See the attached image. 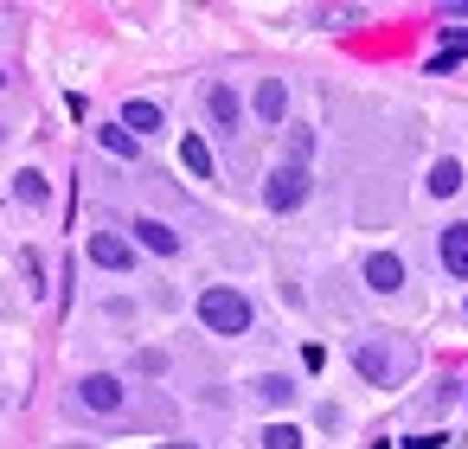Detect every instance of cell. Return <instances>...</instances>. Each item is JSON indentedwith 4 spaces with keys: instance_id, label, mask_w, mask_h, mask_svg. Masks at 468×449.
<instances>
[{
    "instance_id": "cell-17",
    "label": "cell",
    "mask_w": 468,
    "mask_h": 449,
    "mask_svg": "<svg viewBox=\"0 0 468 449\" xmlns=\"http://www.w3.org/2000/svg\"><path fill=\"white\" fill-rule=\"evenodd\" d=\"M263 449H302V430L295 423H270L263 430Z\"/></svg>"
},
{
    "instance_id": "cell-21",
    "label": "cell",
    "mask_w": 468,
    "mask_h": 449,
    "mask_svg": "<svg viewBox=\"0 0 468 449\" xmlns=\"http://www.w3.org/2000/svg\"><path fill=\"white\" fill-rule=\"evenodd\" d=\"M0 84H7V71H0Z\"/></svg>"
},
{
    "instance_id": "cell-1",
    "label": "cell",
    "mask_w": 468,
    "mask_h": 449,
    "mask_svg": "<svg viewBox=\"0 0 468 449\" xmlns=\"http://www.w3.org/2000/svg\"><path fill=\"white\" fill-rule=\"evenodd\" d=\"M199 321H206L212 334H244V327H250V302H244L238 289L212 283V289L199 295Z\"/></svg>"
},
{
    "instance_id": "cell-7",
    "label": "cell",
    "mask_w": 468,
    "mask_h": 449,
    "mask_svg": "<svg viewBox=\"0 0 468 449\" xmlns=\"http://www.w3.org/2000/svg\"><path fill=\"white\" fill-rule=\"evenodd\" d=\"M353 366H359L372 385H391V347H385V340H366V347L353 353Z\"/></svg>"
},
{
    "instance_id": "cell-4",
    "label": "cell",
    "mask_w": 468,
    "mask_h": 449,
    "mask_svg": "<svg viewBox=\"0 0 468 449\" xmlns=\"http://www.w3.org/2000/svg\"><path fill=\"white\" fill-rule=\"evenodd\" d=\"M90 263H97V270H129V263H135V244L116 238V231H97V238H90Z\"/></svg>"
},
{
    "instance_id": "cell-19",
    "label": "cell",
    "mask_w": 468,
    "mask_h": 449,
    "mask_svg": "<svg viewBox=\"0 0 468 449\" xmlns=\"http://www.w3.org/2000/svg\"><path fill=\"white\" fill-rule=\"evenodd\" d=\"M449 14H455V20H468V0H455V7H449Z\"/></svg>"
},
{
    "instance_id": "cell-5",
    "label": "cell",
    "mask_w": 468,
    "mask_h": 449,
    "mask_svg": "<svg viewBox=\"0 0 468 449\" xmlns=\"http://www.w3.org/2000/svg\"><path fill=\"white\" fill-rule=\"evenodd\" d=\"M366 289H378V295L404 289V257H391V251H372V257H366Z\"/></svg>"
},
{
    "instance_id": "cell-13",
    "label": "cell",
    "mask_w": 468,
    "mask_h": 449,
    "mask_svg": "<svg viewBox=\"0 0 468 449\" xmlns=\"http://www.w3.org/2000/svg\"><path fill=\"white\" fill-rule=\"evenodd\" d=\"M455 187H462V161H436V167H430V193H442V199H449Z\"/></svg>"
},
{
    "instance_id": "cell-14",
    "label": "cell",
    "mask_w": 468,
    "mask_h": 449,
    "mask_svg": "<svg viewBox=\"0 0 468 449\" xmlns=\"http://www.w3.org/2000/svg\"><path fill=\"white\" fill-rule=\"evenodd\" d=\"M257 398H263V404H289V398H295V385H289L282 372H263V379H257Z\"/></svg>"
},
{
    "instance_id": "cell-12",
    "label": "cell",
    "mask_w": 468,
    "mask_h": 449,
    "mask_svg": "<svg viewBox=\"0 0 468 449\" xmlns=\"http://www.w3.org/2000/svg\"><path fill=\"white\" fill-rule=\"evenodd\" d=\"M180 161H186V174H193V180H212V148H206L199 135H186V142H180Z\"/></svg>"
},
{
    "instance_id": "cell-2",
    "label": "cell",
    "mask_w": 468,
    "mask_h": 449,
    "mask_svg": "<svg viewBox=\"0 0 468 449\" xmlns=\"http://www.w3.org/2000/svg\"><path fill=\"white\" fill-rule=\"evenodd\" d=\"M302 199H308V167H302V161H289V167H276V174L263 180V206H270V212H295Z\"/></svg>"
},
{
    "instance_id": "cell-9",
    "label": "cell",
    "mask_w": 468,
    "mask_h": 449,
    "mask_svg": "<svg viewBox=\"0 0 468 449\" xmlns=\"http://www.w3.org/2000/svg\"><path fill=\"white\" fill-rule=\"evenodd\" d=\"M135 238H142L154 257H174V251H180V231H174V225H161V219H135Z\"/></svg>"
},
{
    "instance_id": "cell-3",
    "label": "cell",
    "mask_w": 468,
    "mask_h": 449,
    "mask_svg": "<svg viewBox=\"0 0 468 449\" xmlns=\"http://www.w3.org/2000/svg\"><path fill=\"white\" fill-rule=\"evenodd\" d=\"M78 404H84V411H122V379L90 372V379L78 385Z\"/></svg>"
},
{
    "instance_id": "cell-10",
    "label": "cell",
    "mask_w": 468,
    "mask_h": 449,
    "mask_svg": "<svg viewBox=\"0 0 468 449\" xmlns=\"http://www.w3.org/2000/svg\"><path fill=\"white\" fill-rule=\"evenodd\" d=\"M282 110H289L282 78H263V84H257V116H263V123H282Z\"/></svg>"
},
{
    "instance_id": "cell-16",
    "label": "cell",
    "mask_w": 468,
    "mask_h": 449,
    "mask_svg": "<svg viewBox=\"0 0 468 449\" xmlns=\"http://www.w3.org/2000/svg\"><path fill=\"white\" fill-rule=\"evenodd\" d=\"M14 193H20L27 206H46V193H52V187H46V174H33V167H27V174L14 180Z\"/></svg>"
},
{
    "instance_id": "cell-8",
    "label": "cell",
    "mask_w": 468,
    "mask_h": 449,
    "mask_svg": "<svg viewBox=\"0 0 468 449\" xmlns=\"http://www.w3.org/2000/svg\"><path fill=\"white\" fill-rule=\"evenodd\" d=\"M206 110H212V123H218V129H238V116H244V103H238V91H231V84H212V91H206Z\"/></svg>"
},
{
    "instance_id": "cell-11",
    "label": "cell",
    "mask_w": 468,
    "mask_h": 449,
    "mask_svg": "<svg viewBox=\"0 0 468 449\" xmlns=\"http://www.w3.org/2000/svg\"><path fill=\"white\" fill-rule=\"evenodd\" d=\"M122 129H135V135H154V129H161V110H154L148 97H129V103H122Z\"/></svg>"
},
{
    "instance_id": "cell-15",
    "label": "cell",
    "mask_w": 468,
    "mask_h": 449,
    "mask_svg": "<svg viewBox=\"0 0 468 449\" xmlns=\"http://www.w3.org/2000/svg\"><path fill=\"white\" fill-rule=\"evenodd\" d=\"M97 142H103L110 155H122V161H135V135H129L122 123H116V129H97Z\"/></svg>"
},
{
    "instance_id": "cell-20",
    "label": "cell",
    "mask_w": 468,
    "mask_h": 449,
    "mask_svg": "<svg viewBox=\"0 0 468 449\" xmlns=\"http://www.w3.org/2000/svg\"><path fill=\"white\" fill-rule=\"evenodd\" d=\"M154 449H199V443H154Z\"/></svg>"
},
{
    "instance_id": "cell-18",
    "label": "cell",
    "mask_w": 468,
    "mask_h": 449,
    "mask_svg": "<svg viewBox=\"0 0 468 449\" xmlns=\"http://www.w3.org/2000/svg\"><path fill=\"white\" fill-rule=\"evenodd\" d=\"M449 59H468V27H442V65Z\"/></svg>"
},
{
    "instance_id": "cell-6",
    "label": "cell",
    "mask_w": 468,
    "mask_h": 449,
    "mask_svg": "<svg viewBox=\"0 0 468 449\" xmlns=\"http://www.w3.org/2000/svg\"><path fill=\"white\" fill-rule=\"evenodd\" d=\"M436 251H442V270H449L455 283H468V225H449Z\"/></svg>"
}]
</instances>
